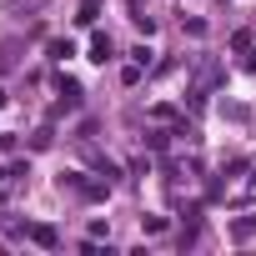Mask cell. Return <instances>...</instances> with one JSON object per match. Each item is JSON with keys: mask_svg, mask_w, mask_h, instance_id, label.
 <instances>
[{"mask_svg": "<svg viewBox=\"0 0 256 256\" xmlns=\"http://www.w3.org/2000/svg\"><path fill=\"white\" fill-rule=\"evenodd\" d=\"M0 6H6V16H40L50 0H0Z\"/></svg>", "mask_w": 256, "mask_h": 256, "instance_id": "1", "label": "cell"}, {"mask_svg": "<svg viewBox=\"0 0 256 256\" xmlns=\"http://www.w3.org/2000/svg\"><path fill=\"white\" fill-rule=\"evenodd\" d=\"M90 60H110V40H106V36L90 40Z\"/></svg>", "mask_w": 256, "mask_h": 256, "instance_id": "2", "label": "cell"}, {"mask_svg": "<svg viewBox=\"0 0 256 256\" xmlns=\"http://www.w3.org/2000/svg\"><path fill=\"white\" fill-rule=\"evenodd\" d=\"M16 50H20L16 40H6V46H0V70H10V66H16Z\"/></svg>", "mask_w": 256, "mask_h": 256, "instance_id": "3", "label": "cell"}, {"mask_svg": "<svg viewBox=\"0 0 256 256\" xmlns=\"http://www.w3.org/2000/svg\"><path fill=\"white\" fill-rule=\"evenodd\" d=\"M30 236H36V241H40V246H56V241H60V236H56V231H50V226H36V231H30Z\"/></svg>", "mask_w": 256, "mask_h": 256, "instance_id": "4", "label": "cell"}]
</instances>
